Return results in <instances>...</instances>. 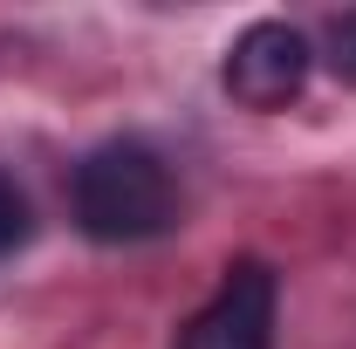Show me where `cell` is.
Returning a JSON list of instances; mask_svg holds the SVG:
<instances>
[{
  "label": "cell",
  "mask_w": 356,
  "mask_h": 349,
  "mask_svg": "<svg viewBox=\"0 0 356 349\" xmlns=\"http://www.w3.org/2000/svg\"><path fill=\"white\" fill-rule=\"evenodd\" d=\"M76 226L103 247H137V240H158L172 233L178 219V185L172 165L137 144V137H110L96 144L83 165H76Z\"/></svg>",
  "instance_id": "1"
},
{
  "label": "cell",
  "mask_w": 356,
  "mask_h": 349,
  "mask_svg": "<svg viewBox=\"0 0 356 349\" xmlns=\"http://www.w3.org/2000/svg\"><path fill=\"white\" fill-rule=\"evenodd\" d=\"M309 69H315V48L288 21H254L226 48V89L247 110H288L309 83Z\"/></svg>",
  "instance_id": "2"
},
{
  "label": "cell",
  "mask_w": 356,
  "mask_h": 349,
  "mask_svg": "<svg viewBox=\"0 0 356 349\" xmlns=\"http://www.w3.org/2000/svg\"><path fill=\"white\" fill-rule=\"evenodd\" d=\"M274 267L267 261H233L220 295L185 322L178 349H274Z\"/></svg>",
  "instance_id": "3"
},
{
  "label": "cell",
  "mask_w": 356,
  "mask_h": 349,
  "mask_svg": "<svg viewBox=\"0 0 356 349\" xmlns=\"http://www.w3.org/2000/svg\"><path fill=\"white\" fill-rule=\"evenodd\" d=\"M28 233H35V206H28V192H21L14 178L0 172V261H7V254H21V247H28Z\"/></svg>",
  "instance_id": "4"
},
{
  "label": "cell",
  "mask_w": 356,
  "mask_h": 349,
  "mask_svg": "<svg viewBox=\"0 0 356 349\" xmlns=\"http://www.w3.org/2000/svg\"><path fill=\"white\" fill-rule=\"evenodd\" d=\"M322 62L336 69V83L356 89V7H350V14H336V21L322 28Z\"/></svg>",
  "instance_id": "5"
}]
</instances>
